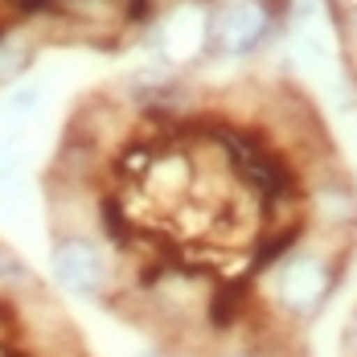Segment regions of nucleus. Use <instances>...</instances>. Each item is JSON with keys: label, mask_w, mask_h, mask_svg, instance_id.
<instances>
[{"label": "nucleus", "mask_w": 357, "mask_h": 357, "mask_svg": "<svg viewBox=\"0 0 357 357\" xmlns=\"http://www.w3.org/2000/svg\"><path fill=\"white\" fill-rule=\"evenodd\" d=\"M54 284L74 300H103L111 291V259L86 234H62L50 255Z\"/></svg>", "instance_id": "1"}, {"label": "nucleus", "mask_w": 357, "mask_h": 357, "mask_svg": "<svg viewBox=\"0 0 357 357\" xmlns=\"http://www.w3.org/2000/svg\"><path fill=\"white\" fill-rule=\"evenodd\" d=\"M333 287H337V271L328 267V259L291 250L287 263L280 267L275 291H280V304L287 308L291 321H312L324 304H328Z\"/></svg>", "instance_id": "2"}, {"label": "nucleus", "mask_w": 357, "mask_h": 357, "mask_svg": "<svg viewBox=\"0 0 357 357\" xmlns=\"http://www.w3.org/2000/svg\"><path fill=\"white\" fill-rule=\"evenodd\" d=\"M267 13L259 8V4H238L234 13H230V21H226V29H222V41H226V50H234V54H247L255 50L263 33H267Z\"/></svg>", "instance_id": "3"}, {"label": "nucleus", "mask_w": 357, "mask_h": 357, "mask_svg": "<svg viewBox=\"0 0 357 357\" xmlns=\"http://www.w3.org/2000/svg\"><path fill=\"white\" fill-rule=\"evenodd\" d=\"M25 287H33V271L25 267V259L17 250H8L0 243V300H8V296H17Z\"/></svg>", "instance_id": "4"}, {"label": "nucleus", "mask_w": 357, "mask_h": 357, "mask_svg": "<svg viewBox=\"0 0 357 357\" xmlns=\"http://www.w3.org/2000/svg\"><path fill=\"white\" fill-rule=\"evenodd\" d=\"M300 243V226H287V230H280V234H271L263 247L255 250V263H250V271H263V267H275L280 259H287L291 255V247Z\"/></svg>", "instance_id": "5"}, {"label": "nucleus", "mask_w": 357, "mask_h": 357, "mask_svg": "<svg viewBox=\"0 0 357 357\" xmlns=\"http://www.w3.org/2000/svg\"><path fill=\"white\" fill-rule=\"evenodd\" d=\"M99 222H103V230H107L111 243H128L132 238V222L123 218V206H119V197L115 193H107V197H99Z\"/></svg>", "instance_id": "6"}, {"label": "nucleus", "mask_w": 357, "mask_h": 357, "mask_svg": "<svg viewBox=\"0 0 357 357\" xmlns=\"http://www.w3.org/2000/svg\"><path fill=\"white\" fill-rule=\"evenodd\" d=\"M29 58H33V50L17 45L13 37H4V41H0V86L13 82V78H21V74L29 70Z\"/></svg>", "instance_id": "7"}, {"label": "nucleus", "mask_w": 357, "mask_h": 357, "mask_svg": "<svg viewBox=\"0 0 357 357\" xmlns=\"http://www.w3.org/2000/svg\"><path fill=\"white\" fill-rule=\"evenodd\" d=\"M243 296H247V291H243V284H238V287L230 284V287H222V291H218L214 304H210V321H214V328H230V324H234Z\"/></svg>", "instance_id": "8"}, {"label": "nucleus", "mask_w": 357, "mask_h": 357, "mask_svg": "<svg viewBox=\"0 0 357 357\" xmlns=\"http://www.w3.org/2000/svg\"><path fill=\"white\" fill-rule=\"evenodd\" d=\"M148 17V0H128V21H144Z\"/></svg>", "instance_id": "9"}, {"label": "nucleus", "mask_w": 357, "mask_h": 357, "mask_svg": "<svg viewBox=\"0 0 357 357\" xmlns=\"http://www.w3.org/2000/svg\"><path fill=\"white\" fill-rule=\"evenodd\" d=\"M345 345H349V354L357 357V312H354V321H349V328H345Z\"/></svg>", "instance_id": "10"}, {"label": "nucleus", "mask_w": 357, "mask_h": 357, "mask_svg": "<svg viewBox=\"0 0 357 357\" xmlns=\"http://www.w3.org/2000/svg\"><path fill=\"white\" fill-rule=\"evenodd\" d=\"M222 357H259V354H247V349H238V354H222Z\"/></svg>", "instance_id": "11"}, {"label": "nucleus", "mask_w": 357, "mask_h": 357, "mask_svg": "<svg viewBox=\"0 0 357 357\" xmlns=\"http://www.w3.org/2000/svg\"><path fill=\"white\" fill-rule=\"evenodd\" d=\"M144 357H165V354H144Z\"/></svg>", "instance_id": "12"}]
</instances>
